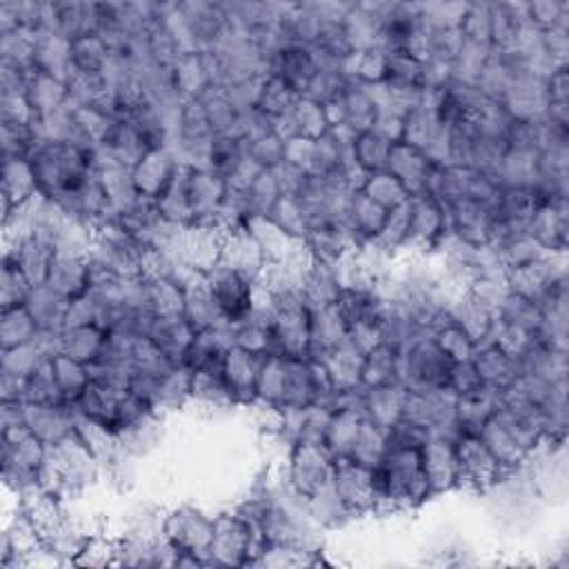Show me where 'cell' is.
Instances as JSON below:
<instances>
[{
  "label": "cell",
  "instance_id": "obj_6",
  "mask_svg": "<svg viewBox=\"0 0 569 569\" xmlns=\"http://www.w3.org/2000/svg\"><path fill=\"white\" fill-rule=\"evenodd\" d=\"M331 487L349 511L373 507V482L371 467L360 465L353 458H333Z\"/></svg>",
  "mask_w": 569,
  "mask_h": 569
},
{
  "label": "cell",
  "instance_id": "obj_13",
  "mask_svg": "<svg viewBox=\"0 0 569 569\" xmlns=\"http://www.w3.org/2000/svg\"><path fill=\"white\" fill-rule=\"evenodd\" d=\"M471 362H473L482 385L498 393L509 389L520 376L518 360L511 358L507 351H502L496 342H489L480 351H473Z\"/></svg>",
  "mask_w": 569,
  "mask_h": 569
},
{
  "label": "cell",
  "instance_id": "obj_9",
  "mask_svg": "<svg viewBox=\"0 0 569 569\" xmlns=\"http://www.w3.org/2000/svg\"><path fill=\"white\" fill-rule=\"evenodd\" d=\"M385 169L393 178L400 180V184L407 189V193L418 196V193H425L429 176L433 171V164L427 158V153H422L420 149L400 140V142L391 144Z\"/></svg>",
  "mask_w": 569,
  "mask_h": 569
},
{
  "label": "cell",
  "instance_id": "obj_15",
  "mask_svg": "<svg viewBox=\"0 0 569 569\" xmlns=\"http://www.w3.org/2000/svg\"><path fill=\"white\" fill-rule=\"evenodd\" d=\"M400 356L398 349L389 342H378L371 351L365 353L362 362V385L365 387H378L396 382Z\"/></svg>",
  "mask_w": 569,
  "mask_h": 569
},
{
  "label": "cell",
  "instance_id": "obj_5",
  "mask_svg": "<svg viewBox=\"0 0 569 569\" xmlns=\"http://www.w3.org/2000/svg\"><path fill=\"white\" fill-rule=\"evenodd\" d=\"M333 471V456L325 447V442H311L300 440L291 456V469L289 478L302 498L316 496L320 489H325L331 482Z\"/></svg>",
  "mask_w": 569,
  "mask_h": 569
},
{
  "label": "cell",
  "instance_id": "obj_8",
  "mask_svg": "<svg viewBox=\"0 0 569 569\" xmlns=\"http://www.w3.org/2000/svg\"><path fill=\"white\" fill-rule=\"evenodd\" d=\"M164 533L169 538V545L176 551H182V553L209 551L211 536H213V520L204 518L200 511L191 507H180L167 518Z\"/></svg>",
  "mask_w": 569,
  "mask_h": 569
},
{
  "label": "cell",
  "instance_id": "obj_4",
  "mask_svg": "<svg viewBox=\"0 0 569 569\" xmlns=\"http://www.w3.org/2000/svg\"><path fill=\"white\" fill-rule=\"evenodd\" d=\"M204 276L224 322L227 325L244 322L251 316L253 302H256L253 278L222 264H218Z\"/></svg>",
  "mask_w": 569,
  "mask_h": 569
},
{
  "label": "cell",
  "instance_id": "obj_1",
  "mask_svg": "<svg viewBox=\"0 0 569 569\" xmlns=\"http://www.w3.org/2000/svg\"><path fill=\"white\" fill-rule=\"evenodd\" d=\"M373 505L402 509L422 502L431 489L422 465V447H387L371 467Z\"/></svg>",
  "mask_w": 569,
  "mask_h": 569
},
{
  "label": "cell",
  "instance_id": "obj_10",
  "mask_svg": "<svg viewBox=\"0 0 569 569\" xmlns=\"http://www.w3.org/2000/svg\"><path fill=\"white\" fill-rule=\"evenodd\" d=\"M422 465L427 471L429 489L445 491L460 482L453 440L447 436H429L422 445Z\"/></svg>",
  "mask_w": 569,
  "mask_h": 569
},
{
  "label": "cell",
  "instance_id": "obj_7",
  "mask_svg": "<svg viewBox=\"0 0 569 569\" xmlns=\"http://www.w3.org/2000/svg\"><path fill=\"white\" fill-rule=\"evenodd\" d=\"M456 447V460H458V473L460 482H469L476 487H487L498 480L502 467L489 451V447L482 442L480 436H458L453 440Z\"/></svg>",
  "mask_w": 569,
  "mask_h": 569
},
{
  "label": "cell",
  "instance_id": "obj_16",
  "mask_svg": "<svg viewBox=\"0 0 569 569\" xmlns=\"http://www.w3.org/2000/svg\"><path fill=\"white\" fill-rule=\"evenodd\" d=\"M33 284L27 280L22 269L4 256L2 262V309L27 305Z\"/></svg>",
  "mask_w": 569,
  "mask_h": 569
},
{
  "label": "cell",
  "instance_id": "obj_14",
  "mask_svg": "<svg viewBox=\"0 0 569 569\" xmlns=\"http://www.w3.org/2000/svg\"><path fill=\"white\" fill-rule=\"evenodd\" d=\"M38 333H40V327L27 305L2 309V325H0L2 351L20 345H29L38 338Z\"/></svg>",
  "mask_w": 569,
  "mask_h": 569
},
{
  "label": "cell",
  "instance_id": "obj_12",
  "mask_svg": "<svg viewBox=\"0 0 569 569\" xmlns=\"http://www.w3.org/2000/svg\"><path fill=\"white\" fill-rule=\"evenodd\" d=\"M180 164L164 149H151L142 156V160L131 169V180L138 196L158 200V196L167 189L173 173Z\"/></svg>",
  "mask_w": 569,
  "mask_h": 569
},
{
  "label": "cell",
  "instance_id": "obj_11",
  "mask_svg": "<svg viewBox=\"0 0 569 569\" xmlns=\"http://www.w3.org/2000/svg\"><path fill=\"white\" fill-rule=\"evenodd\" d=\"M267 356L244 349L240 345L229 347L224 356V378L236 391L238 400H249L258 396V378Z\"/></svg>",
  "mask_w": 569,
  "mask_h": 569
},
{
  "label": "cell",
  "instance_id": "obj_2",
  "mask_svg": "<svg viewBox=\"0 0 569 569\" xmlns=\"http://www.w3.org/2000/svg\"><path fill=\"white\" fill-rule=\"evenodd\" d=\"M29 162L38 193L53 202L76 193L96 173L93 151L73 140H44Z\"/></svg>",
  "mask_w": 569,
  "mask_h": 569
},
{
  "label": "cell",
  "instance_id": "obj_3",
  "mask_svg": "<svg viewBox=\"0 0 569 569\" xmlns=\"http://www.w3.org/2000/svg\"><path fill=\"white\" fill-rule=\"evenodd\" d=\"M453 358H449L440 345L429 338H418L411 342L405 356V378L409 391H440L447 389L453 369Z\"/></svg>",
  "mask_w": 569,
  "mask_h": 569
}]
</instances>
